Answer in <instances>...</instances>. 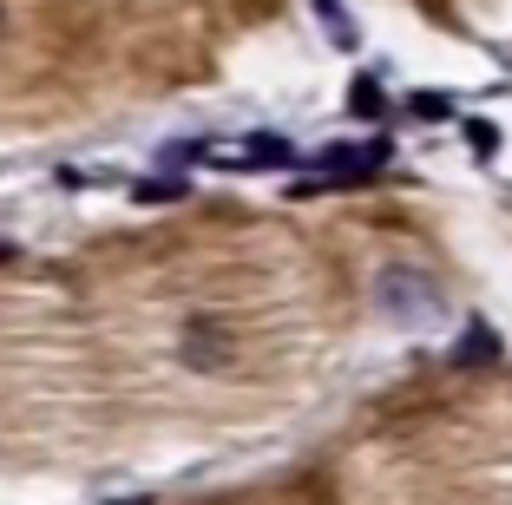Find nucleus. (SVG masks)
<instances>
[{"instance_id": "4", "label": "nucleus", "mask_w": 512, "mask_h": 505, "mask_svg": "<svg viewBox=\"0 0 512 505\" xmlns=\"http://www.w3.org/2000/svg\"><path fill=\"white\" fill-rule=\"evenodd\" d=\"M184 361H191V368H224L230 361V335L217 322H191L184 328Z\"/></svg>"}, {"instance_id": "7", "label": "nucleus", "mask_w": 512, "mask_h": 505, "mask_svg": "<svg viewBox=\"0 0 512 505\" xmlns=\"http://www.w3.org/2000/svg\"><path fill=\"white\" fill-rule=\"evenodd\" d=\"M407 112H414V119H453V99H440V92H414V99H407Z\"/></svg>"}, {"instance_id": "9", "label": "nucleus", "mask_w": 512, "mask_h": 505, "mask_svg": "<svg viewBox=\"0 0 512 505\" xmlns=\"http://www.w3.org/2000/svg\"><path fill=\"white\" fill-rule=\"evenodd\" d=\"M355 112H381V92H375V79H362V86H355Z\"/></svg>"}, {"instance_id": "8", "label": "nucleus", "mask_w": 512, "mask_h": 505, "mask_svg": "<svg viewBox=\"0 0 512 505\" xmlns=\"http://www.w3.org/2000/svg\"><path fill=\"white\" fill-rule=\"evenodd\" d=\"M138 204H171V197H184V178H158V184H138Z\"/></svg>"}, {"instance_id": "6", "label": "nucleus", "mask_w": 512, "mask_h": 505, "mask_svg": "<svg viewBox=\"0 0 512 505\" xmlns=\"http://www.w3.org/2000/svg\"><path fill=\"white\" fill-rule=\"evenodd\" d=\"M316 14H322V33H329L335 46H355L362 33H355V20H348V7L342 0H316Z\"/></svg>"}, {"instance_id": "5", "label": "nucleus", "mask_w": 512, "mask_h": 505, "mask_svg": "<svg viewBox=\"0 0 512 505\" xmlns=\"http://www.w3.org/2000/svg\"><path fill=\"white\" fill-rule=\"evenodd\" d=\"M453 361H460V368H473V361H499V335H493L486 322H473V328H467V342H460V355H453Z\"/></svg>"}, {"instance_id": "1", "label": "nucleus", "mask_w": 512, "mask_h": 505, "mask_svg": "<svg viewBox=\"0 0 512 505\" xmlns=\"http://www.w3.org/2000/svg\"><path fill=\"white\" fill-rule=\"evenodd\" d=\"M394 151L381 145V138H368V145H335L316 158V178L302 184V191H329V184H368L375 171H388Z\"/></svg>"}, {"instance_id": "10", "label": "nucleus", "mask_w": 512, "mask_h": 505, "mask_svg": "<svg viewBox=\"0 0 512 505\" xmlns=\"http://www.w3.org/2000/svg\"><path fill=\"white\" fill-rule=\"evenodd\" d=\"M119 505H151V499H119Z\"/></svg>"}, {"instance_id": "2", "label": "nucleus", "mask_w": 512, "mask_h": 505, "mask_svg": "<svg viewBox=\"0 0 512 505\" xmlns=\"http://www.w3.org/2000/svg\"><path fill=\"white\" fill-rule=\"evenodd\" d=\"M178 158H211L230 171H289L296 151H289V138H237V145H184Z\"/></svg>"}, {"instance_id": "3", "label": "nucleus", "mask_w": 512, "mask_h": 505, "mask_svg": "<svg viewBox=\"0 0 512 505\" xmlns=\"http://www.w3.org/2000/svg\"><path fill=\"white\" fill-rule=\"evenodd\" d=\"M381 302L394 315H421V309H434V283H427L421 269H388L381 276Z\"/></svg>"}]
</instances>
